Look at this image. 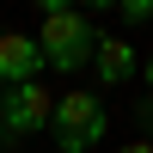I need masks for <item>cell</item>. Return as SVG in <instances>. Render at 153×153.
Returning <instances> with one entry per match:
<instances>
[{
	"mask_svg": "<svg viewBox=\"0 0 153 153\" xmlns=\"http://www.w3.org/2000/svg\"><path fill=\"white\" fill-rule=\"evenodd\" d=\"M37 49H43V68L80 74L86 61L98 55V25H92V12L49 0V6H43V25H37Z\"/></svg>",
	"mask_w": 153,
	"mask_h": 153,
	"instance_id": "obj_1",
	"label": "cell"
},
{
	"mask_svg": "<svg viewBox=\"0 0 153 153\" xmlns=\"http://www.w3.org/2000/svg\"><path fill=\"white\" fill-rule=\"evenodd\" d=\"M49 129H55V153H86V147H98L104 129H110L104 98H92V92H61Z\"/></svg>",
	"mask_w": 153,
	"mask_h": 153,
	"instance_id": "obj_2",
	"label": "cell"
},
{
	"mask_svg": "<svg viewBox=\"0 0 153 153\" xmlns=\"http://www.w3.org/2000/svg\"><path fill=\"white\" fill-rule=\"evenodd\" d=\"M49 117H55V92H43V86H12L6 98H0V129L6 135H37L49 129Z\"/></svg>",
	"mask_w": 153,
	"mask_h": 153,
	"instance_id": "obj_3",
	"label": "cell"
},
{
	"mask_svg": "<svg viewBox=\"0 0 153 153\" xmlns=\"http://www.w3.org/2000/svg\"><path fill=\"white\" fill-rule=\"evenodd\" d=\"M37 74H43V49H37V37L25 31H0V86H31Z\"/></svg>",
	"mask_w": 153,
	"mask_h": 153,
	"instance_id": "obj_4",
	"label": "cell"
},
{
	"mask_svg": "<svg viewBox=\"0 0 153 153\" xmlns=\"http://www.w3.org/2000/svg\"><path fill=\"white\" fill-rule=\"evenodd\" d=\"M92 74H98V86H123V80L135 74V43H123V37H98Z\"/></svg>",
	"mask_w": 153,
	"mask_h": 153,
	"instance_id": "obj_5",
	"label": "cell"
},
{
	"mask_svg": "<svg viewBox=\"0 0 153 153\" xmlns=\"http://www.w3.org/2000/svg\"><path fill=\"white\" fill-rule=\"evenodd\" d=\"M117 12H123L129 25H147V19H153V0H117Z\"/></svg>",
	"mask_w": 153,
	"mask_h": 153,
	"instance_id": "obj_6",
	"label": "cell"
},
{
	"mask_svg": "<svg viewBox=\"0 0 153 153\" xmlns=\"http://www.w3.org/2000/svg\"><path fill=\"white\" fill-rule=\"evenodd\" d=\"M117 153H153V141L141 135V141H129V147H117Z\"/></svg>",
	"mask_w": 153,
	"mask_h": 153,
	"instance_id": "obj_7",
	"label": "cell"
},
{
	"mask_svg": "<svg viewBox=\"0 0 153 153\" xmlns=\"http://www.w3.org/2000/svg\"><path fill=\"white\" fill-rule=\"evenodd\" d=\"M141 80H147V86H153V55H147V61H141Z\"/></svg>",
	"mask_w": 153,
	"mask_h": 153,
	"instance_id": "obj_8",
	"label": "cell"
},
{
	"mask_svg": "<svg viewBox=\"0 0 153 153\" xmlns=\"http://www.w3.org/2000/svg\"><path fill=\"white\" fill-rule=\"evenodd\" d=\"M0 141H6V129H0Z\"/></svg>",
	"mask_w": 153,
	"mask_h": 153,
	"instance_id": "obj_9",
	"label": "cell"
}]
</instances>
